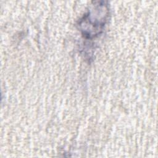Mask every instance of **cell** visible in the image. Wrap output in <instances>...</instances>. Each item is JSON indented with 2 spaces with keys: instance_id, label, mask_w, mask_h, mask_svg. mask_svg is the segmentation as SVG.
Wrapping results in <instances>:
<instances>
[{
  "instance_id": "cell-1",
  "label": "cell",
  "mask_w": 158,
  "mask_h": 158,
  "mask_svg": "<svg viewBox=\"0 0 158 158\" xmlns=\"http://www.w3.org/2000/svg\"><path fill=\"white\" fill-rule=\"evenodd\" d=\"M109 17V7L105 4H96L82 19L78 26L84 38L92 40L102 32Z\"/></svg>"
}]
</instances>
